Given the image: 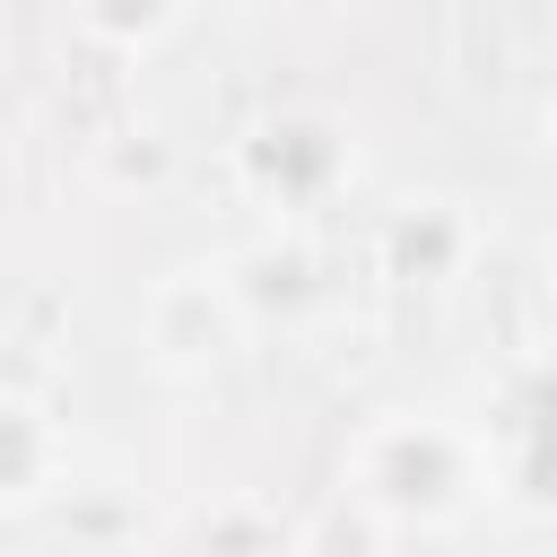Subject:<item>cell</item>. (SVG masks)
<instances>
[{
	"instance_id": "cell-1",
	"label": "cell",
	"mask_w": 557,
	"mask_h": 557,
	"mask_svg": "<svg viewBox=\"0 0 557 557\" xmlns=\"http://www.w3.org/2000/svg\"><path fill=\"white\" fill-rule=\"evenodd\" d=\"M357 496L400 513V522H435L470 496V453L444 435V426H418V418H392L357 444Z\"/></svg>"
},
{
	"instance_id": "cell-2",
	"label": "cell",
	"mask_w": 557,
	"mask_h": 557,
	"mask_svg": "<svg viewBox=\"0 0 557 557\" xmlns=\"http://www.w3.org/2000/svg\"><path fill=\"white\" fill-rule=\"evenodd\" d=\"M235 174L252 200L270 209H313L339 174H348V139L322 122V113H270L244 148H235Z\"/></svg>"
},
{
	"instance_id": "cell-3",
	"label": "cell",
	"mask_w": 557,
	"mask_h": 557,
	"mask_svg": "<svg viewBox=\"0 0 557 557\" xmlns=\"http://www.w3.org/2000/svg\"><path fill=\"white\" fill-rule=\"evenodd\" d=\"M44 470H52V435H44V418H35L17 392H0V496H26Z\"/></svg>"
},
{
	"instance_id": "cell-4",
	"label": "cell",
	"mask_w": 557,
	"mask_h": 557,
	"mask_svg": "<svg viewBox=\"0 0 557 557\" xmlns=\"http://www.w3.org/2000/svg\"><path fill=\"white\" fill-rule=\"evenodd\" d=\"M183 17V0H78V26L104 44H157Z\"/></svg>"
}]
</instances>
